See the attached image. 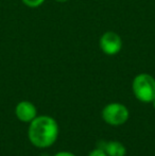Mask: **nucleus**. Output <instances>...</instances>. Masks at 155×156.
<instances>
[{
  "label": "nucleus",
  "instance_id": "obj_8",
  "mask_svg": "<svg viewBox=\"0 0 155 156\" xmlns=\"http://www.w3.org/2000/svg\"><path fill=\"white\" fill-rule=\"evenodd\" d=\"M88 156H108V155L106 154L103 150H101V149L98 148V149H95V150L91 151Z\"/></svg>",
  "mask_w": 155,
  "mask_h": 156
},
{
  "label": "nucleus",
  "instance_id": "obj_7",
  "mask_svg": "<svg viewBox=\"0 0 155 156\" xmlns=\"http://www.w3.org/2000/svg\"><path fill=\"white\" fill-rule=\"evenodd\" d=\"M21 1L29 8H37L45 2V0H21Z\"/></svg>",
  "mask_w": 155,
  "mask_h": 156
},
{
  "label": "nucleus",
  "instance_id": "obj_11",
  "mask_svg": "<svg viewBox=\"0 0 155 156\" xmlns=\"http://www.w3.org/2000/svg\"><path fill=\"white\" fill-rule=\"evenodd\" d=\"M152 105H153V107H154V109H155V99H154V100L153 101H152Z\"/></svg>",
  "mask_w": 155,
  "mask_h": 156
},
{
  "label": "nucleus",
  "instance_id": "obj_9",
  "mask_svg": "<svg viewBox=\"0 0 155 156\" xmlns=\"http://www.w3.org/2000/svg\"><path fill=\"white\" fill-rule=\"evenodd\" d=\"M54 156H76L73 153H70V152H67V151H62V152H58L56 153Z\"/></svg>",
  "mask_w": 155,
  "mask_h": 156
},
{
  "label": "nucleus",
  "instance_id": "obj_4",
  "mask_svg": "<svg viewBox=\"0 0 155 156\" xmlns=\"http://www.w3.org/2000/svg\"><path fill=\"white\" fill-rule=\"evenodd\" d=\"M99 45L103 53L107 54V55H115L121 50L122 41L117 33L108 31L101 36Z\"/></svg>",
  "mask_w": 155,
  "mask_h": 156
},
{
  "label": "nucleus",
  "instance_id": "obj_6",
  "mask_svg": "<svg viewBox=\"0 0 155 156\" xmlns=\"http://www.w3.org/2000/svg\"><path fill=\"white\" fill-rule=\"evenodd\" d=\"M102 146L99 147V149L103 150L108 156H125L126 150L125 147L119 141L113 140L108 142H101Z\"/></svg>",
  "mask_w": 155,
  "mask_h": 156
},
{
  "label": "nucleus",
  "instance_id": "obj_10",
  "mask_svg": "<svg viewBox=\"0 0 155 156\" xmlns=\"http://www.w3.org/2000/svg\"><path fill=\"white\" fill-rule=\"evenodd\" d=\"M58 2H67L68 0H56Z\"/></svg>",
  "mask_w": 155,
  "mask_h": 156
},
{
  "label": "nucleus",
  "instance_id": "obj_2",
  "mask_svg": "<svg viewBox=\"0 0 155 156\" xmlns=\"http://www.w3.org/2000/svg\"><path fill=\"white\" fill-rule=\"evenodd\" d=\"M133 93L139 101L151 103L155 99V79L148 73L136 76L132 84Z\"/></svg>",
  "mask_w": 155,
  "mask_h": 156
},
{
  "label": "nucleus",
  "instance_id": "obj_12",
  "mask_svg": "<svg viewBox=\"0 0 155 156\" xmlns=\"http://www.w3.org/2000/svg\"><path fill=\"white\" fill-rule=\"evenodd\" d=\"M41 156H49L48 154H43V155H41Z\"/></svg>",
  "mask_w": 155,
  "mask_h": 156
},
{
  "label": "nucleus",
  "instance_id": "obj_5",
  "mask_svg": "<svg viewBox=\"0 0 155 156\" xmlns=\"http://www.w3.org/2000/svg\"><path fill=\"white\" fill-rule=\"evenodd\" d=\"M15 115L21 122H31L37 117V109L33 103L21 101L15 107Z\"/></svg>",
  "mask_w": 155,
  "mask_h": 156
},
{
  "label": "nucleus",
  "instance_id": "obj_1",
  "mask_svg": "<svg viewBox=\"0 0 155 156\" xmlns=\"http://www.w3.org/2000/svg\"><path fill=\"white\" fill-rule=\"evenodd\" d=\"M28 137L37 148L51 147L58 137V122L50 116H37L30 122Z\"/></svg>",
  "mask_w": 155,
  "mask_h": 156
},
{
  "label": "nucleus",
  "instance_id": "obj_3",
  "mask_svg": "<svg viewBox=\"0 0 155 156\" xmlns=\"http://www.w3.org/2000/svg\"><path fill=\"white\" fill-rule=\"evenodd\" d=\"M130 117V113L125 105L121 103H110L102 111V118L107 124L119 126L124 124Z\"/></svg>",
  "mask_w": 155,
  "mask_h": 156
}]
</instances>
